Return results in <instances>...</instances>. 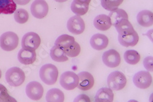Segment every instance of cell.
I'll return each mask as SVG.
<instances>
[{"label":"cell","mask_w":153,"mask_h":102,"mask_svg":"<svg viewBox=\"0 0 153 102\" xmlns=\"http://www.w3.org/2000/svg\"><path fill=\"white\" fill-rule=\"evenodd\" d=\"M16 101V100L9 94L6 87L0 84V102Z\"/></svg>","instance_id":"f546056e"},{"label":"cell","mask_w":153,"mask_h":102,"mask_svg":"<svg viewBox=\"0 0 153 102\" xmlns=\"http://www.w3.org/2000/svg\"><path fill=\"white\" fill-rule=\"evenodd\" d=\"M114 94L112 89L108 87L100 89L95 96L96 102H111L113 101Z\"/></svg>","instance_id":"ac0fdd59"},{"label":"cell","mask_w":153,"mask_h":102,"mask_svg":"<svg viewBox=\"0 0 153 102\" xmlns=\"http://www.w3.org/2000/svg\"><path fill=\"white\" fill-rule=\"evenodd\" d=\"M90 98L88 96H87L85 94H81L79 95V96L76 97L75 100L74 101L77 102V101H90Z\"/></svg>","instance_id":"1f68e13d"},{"label":"cell","mask_w":153,"mask_h":102,"mask_svg":"<svg viewBox=\"0 0 153 102\" xmlns=\"http://www.w3.org/2000/svg\"><path fill=\"white\" fill-rule=\"evenodd\" d=\"M67 28L70 33L78 35L83 33L85 31V24L80 16H75L69 19L67 23Z\"/></svg>","instance_id":"8fae6325"},{"label":"cell","mask_w":153,"mask_h":102,"mask_svg":"<svg viewBox=\"0 0 153 102\" xmlns=\"http://www.w3.org/2000/svg\"><path fill=\"white\" fill-rule=\"evenodd\" d=\"M26 94L30 99L33 100H39L43 96V86L37 81L30 82L26 87Z\"/></svg>","instance_id":"30bf717a"},{"label":"cell","mask_w":153,"mask_h":102,"mask_svg":"<svg viewBox=\"0 0 153 102\" xmlns=\"http://www.w3.org/2000/svg\"><path fill=\"white\" fill-rule=\"evenodd\" d=\"M94 25L98 30L105 31L108 30L111 27V20L108 16L100 14L96 17L94 20Z\"/></svg>","instance_id":"2e32d148"},{"label":"cell","mask_w":153,"mask_h":102,"mask_svg":"<svg viewBox=\"0 0 153 102\" xmlns=\"http://www.w3.org/2000/svg\"><path fill=\"white\" fill-rule=\"evenodd\" d=\"M75 42V38L68 34H62L59 36L55 41V45L62 49H65L71 46Z\"/></svg>","instance_id":"603a6c76"},{"label":"cell","mask_w":153,"mask_h":102,"mask_svg":"<svg viewBox=\"0 0 153 102\" xmlns=\"http://www.w3.org/2000/svg\"><path fill=\"white\" fill-rule=\"evenodd\" d=\"M19 62L25 65H30L34 63L36 59L35 50L22 48L18 53Z\"/></svg>","instance_id":"5bb4252c"},{"label":"cell","mask_w":153,"mask_h":102,"mask_svg":"<svg viewBox=\"0 0 153 102\" xmlns=\"http://www.w3.org/2000/svg\"><path fill=\"white\" fill-rule=\"evenodd\" d=\"M72 11L77 16H82L86 14L89 9V4L80 3L74 1L71 6Z\"/></svg>","instance_id":"cb8c5ba5"},{"label":"cell","mask_w":153,"mask_h":102,"mask_svg":"<svg viewBox=\"0 0 153 102\" xmlns=\"http://www.w3.org/2000/svg\"><path fill=\"white\" fill-rule=\"evenodd\" d=\"M39 76L41 80L45 84L47 85H53L56 83L58 79V69L52 64H47L41 68Z\"/></svg>","instance_id":"6da1fadb"},{"label":"cell","mask_w":153,"mask_h":102,"mask_svg":"<svg viewBox=\"0 0 153 102\" xmlns=\"http://www.w3.org/2000/svg\"><path fill=\"white\" fill-rule=\"evenodd\" d=\"M152 61H153V58L152 56H148L146 57L144 61H143V65L145 68L149 72H152Z\"/></svg>","instance_id":"4dcf8cb0"},{"label":"cell","mask_w":153,"mask_h":102,"mask_svg":"<svg viewBox=\"0 0 153 102\" xmlns=\"http://www.w3.org/2000/svg\"><path fill=\"white\" fill-rule=\"evenodd\" d=\"M59 83L66 90L71 91L76 88L79 84V76L71 71L64 72L60 77Z\"/></svg>","instance_id":"5b68a950"},{"label":"cell","mask_w":153,"mask_h":102,"mask_svg":"<svg viewBox=\"0 0 153 102\" xmlns=\"http://www.w3.org/2000/svg\"><path fill=\"white\" fill-rule=\"evenodd\" d=\"M118 41L120 44L123 47H134L138 42L139 36L137 33L134 30L129 33L119 34Z\"/></svg>","instance_id":"4fadbf2b"},{"label":"cell","mask_w":153,"mask_h":102,"mask_svg":"<svg viewBox=\"0 0 153 102\" xmlns=\"http://www.w3.org/2000/svg\"><path fill=\"white\" fill-rule=\"evenodd\" d=\"M137 20L140 26L143 27H151L153 24L152 12L147 10L140 11L137 16Z\"/></svg>","instance_id":"e0dca14e"},{"label":"cell","mask_w":153,"mask_h":102,"mask_svg":"<svg viewBox=\"0 0 153 102\" xmlns=\"http://www.w3.org/2000/svg\"><path fill=\"white\" fill-rule=\"evenodd\" d=\"M16 9L17 4L14 0H0V14H12Z\"/></svg>","instance_id":"d6986e66"},{"label":"cell","mask_w":153,"mask_h":102,"mask_svg":"<svg viewBox=\"0 0 153 102\" xmlns=\"http://www.w3.org/2000/svg\"><path fill=\"white\" fill-rule=\"evenodd\" d=\"M152 76L147 71H140L133 78V83L139 89H145L148 88L152 83Z\"/></svg>","instance_id":"ba28073f"},{"label":"cell","mask_w":153,"mask_h":102,"mask_svg":"<svg viewBox=\"0 0 153 102\" xmlns=\"http://www.w3.org/2000/svg\"><path fill=\"white\" fill-rule=\"evenodd\" d=\"M108 44V37L102 34L93 35L90 40V45L93 48L96 50H102L107 48Z\"/></svg>","instance_id":"9a60e30c"},{"label":"cell","mask_w":153,"mask_h":102,"mask_svg":"<svg viewBox=\"0 0 153 102\" xmlns=\"http://www.w3.org/2000/svg\"><path fill=\"white\" fill-rule=\"evenodd\" d=\"M55 1L58 3H64V2L67 1L68 0H55Z\"/></svg>","instance_id":"e575fe53"},{"label":"cell","mask_w":153,"mask_h":102,"mask_svg":"<svg viewBox=\"0 0 153 102\" xmlns=\"http://www.w3.org/2000/svg\"><path fill=\"white\" fill-rule=\"evenodd\" d=\"M126 76L120 71L113 72L108 76L107 84L112 90L120 91L126 86Z\"/></svg>","instance_id":"277c9868"},{"label":"cell","mask_w":153,"mask_h":102,"mask_svg":"<svg viewBox=\"0 0 153 102\" xmlns=\"http://www.w3.org/2000/svg\"><path fill=\"white\" fill-rule=\"evenodd\" d=\"M74 1L79 2L80 3H85V4H90L91 0H74Z\"/></svg>","instance_id":"836d02e7"},{"label":"cell","mask_w":153,"mask_h":102,"mask_svg":"<svg viewBox=\"0 0 153 102\" xmlns=\"http://www.w3.org/2000/svg\"><path fill=\"white\" fill-rule=\"evenodd\" d=\"M79 84L77 87L82 91H88L94 84L93 76L88 72H82L79 73Z\"/></svg>","instance_id":"7c38bea8"},{"label":"cell","mask_w":153,"mask_h":102,"mask_svg":"<svg viewBox=\"0 0 153 102\" xmlns=\"http://www.w3.org/2000/svg\"><path fill=\"white\" fill-rule=\"evenodd\" d=\"M19 42V37L14 32H6L0 37V47L6 52H11L15 50Z\"/></svg>","instance_id":"3957f363"},{"label":"cell","mask_w":153,"mask_h":102,"mask_svg":"<svg viewBox=\"0 0 153 102\" xmlns=\"http://www.w3.org/2000/svg\"><path fill=\"white\" fill-rule=\"evenodd\" d=\"M31 0H14V1L16 3V4L24 6L28 4Z\"/></svg>","instance_id":"d6a6232c"},{"label":"cell","mask_w":153,"mask_h":102,"mask_svg":"<svg viewBox=\"0 0 153 102\" xmlns=\"http://www.w3.org/2000/svg\"><path fill=\"white\" fill-rule=\"evenodd\" d=\"M41 38L37 33L29 32L25 34L22 40V47L23 48L36 50L41 44Z\"/></svg>","instance_id":"8992f818"},{"label":"cell","mask_w":153,"mask_h":102,"mask_svg":"<svg viewBox=\"0 0 153 102\" xmlns=\"http://www.w3.org/2000/svg\"><path fill=\"white\" fill-rule=\"evenodd\" d=\"M102 61L108 67L114 68L120 64L121 56L117 50L111 49L104 53Z\"/></svg>","instance_id":"9c48e42d"},{"label":"cell","mask_w":153,"mask_h":102,"mask_svg":"<svg viewBox=\"0 0 153 102\" xmlns=\"http://www.w3.org/2000/svg\"><path fill=\"white\" fill-rule=\"evenodd\" d=\"M64 51H65V52L68 57L74 58L80 54L81 48L80 45L75 41L68 48L64 49Z\"/></svg>","instance_id":"f1b7e54d"},{"label":"cell","mask_w":153,"mask_h":102,"mask_svg":"<svg viewBox=\"0 0 153 102\" xmlns=\"http://www.w3.org/2000/svg\"><path fill=\"white\" fill-rule=\"evenodd\" d=\"M14 13V19L20 24L25 23L29 19L28 12L24 9H19L15 11Z\"/></svg>","instance_id":"83f0119b"},{"label":"cell","mask_w":153,"mask_h":102,"mask_svg":"<svg viewBox=\"0 0 153 102\" xmlns=\"http://www.w3.org/2000/svg\"><path fill=\"white\" fill-rule=\"evenodd\" d=\"M31 12L36 18H44L48 12V4L45 0H35L31 6Z\"/></svg>","instance_id":"52a82bcc"},{"label":"cell","mask_w":153,"mask_h":102,"mask_svg":"<svg viewBox=\"0 0 153 102\" xmlns=\"http://www.w3.org/2000/svg\"><path fill=\"white\" fill-rule=\"evenodd\" d=\"M118 34H124L134 31V27L128 19H121L114 24Z\"/></svg>","instance_id":"7402d4cb"},{"label":"cell","mask_w":153,"mask_h":102,"mask_svg":"<svg viewBox=\"0 0 153 102\" xmlns=\"http://www.w3.org/2000/svg\"><path fill=\"white\" fill-rule=\"evenodd\" d=\"M50 56L54 61L58 62H66L68 60V57L66 55L64 49L56 45L53 46L51 49Z\"/></svg>","instance_id":"ffe728a7"},{"label":"cell","mask_w":153,"mask_h":102,"mask_svg":"<svg viewBox=\"0 0 153 102\" xmlns=\"http://www.w3.org/2000/svg\"><path fill=\"white\" fill-rule=\"evenodd\" d=\"M124 0H101V5L105 9L112 11L118 8Z\"/></svg>","instance_id":"4316f807"},{"label":"cell","mask_w":153,"mask_h":102,"mask_svg":"<svg viewBox=\"0 0 153 102\" xmlns=\"http://www.w3.org/2000/svg\"><path fill=\"white\" fill-rule=\"evenodd\" d=\"M108 16L111 20V24L113 26L117 22L121 19H128V15L126 13V12L122 9L118 8L111 11Z\"/></svg>","instance_id":"d4e9b609"},{"label":"cell","mask_w":153,"mask_h":102,"mask_svg":"<svg viewBox=\"0 0 153 102\" xmlns=\"http://www.w3.org/2000/svg\"><path fill=\"white\" fill-rule=\"evenodd\" d=\"M1 76H2V72H1V70H0V78H1Z\"/></svg>","instance_id":"d590c367"},{"label":"cell","mask_w":153,"mask_h":102,"mask_svg":"<svg viewBox=\"0 0 153 102\" xmlns=\"http://www.w3.org/2000/svg\"><path fill=\"white\" fill-rule=\"evenodd\" d=\"M5 76L7 83L13 87L21 86L25 80L24 72L17 67H13L8 69Z\"/></svg>","instance_id":"7a4b0ae2"},{"label":"cell","mask_w":153,"mask_h":102,"mask_svg":"<svg viewBox=\"0 0 153 102\" xmlns=\"http://www.w3.org/2000/svg\"><path fill=\"white\" fill-rule=\"evenodd\" d=\"M46 100L48 102H62L65 100V95L59 89H51L47 93Z\"/></svg>","instance_id":"44dd1931"},{"label":"cell","mask_w":153,"mask_h":102,"mask_svg":"<svg viewBox=\"0 0 153 102\" xmlns=\"http://www.w3.org/2000/svg\"><path fill=\"white\" fill-rule=\"evenodd\" d=\"M125 61L131 65H135L140 60V55L135 50H127L124 55Z\"/></svg>","instance_id":"484cf974"}]
</instances>
